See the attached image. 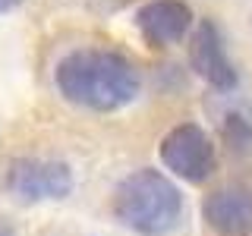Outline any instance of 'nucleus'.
<instances>
[{
    "label": "nucleus",
    "mask_w": 252,
    "mask_h": 236,
    "mask_svg": "<svg viewBox=\"0 0 252 236\" xmlns=\"http://www.w3.org/2000/svg\"><path fill=\"white\" fill-rule=\"evenodd\" d=\"M57 88L89 110H120L139 94V73L114 51H73L57 63Z\"/></svg>",
    "instance_id": "obj_1"
},
{
    "label": "nucleus",
    "mask_w": 252,
    "mask_h": 236,
    "mask_svg": "<svg viewBox=\"0 0 252 236\" xmlns=\"http://www.w3.org/2000/svg\"><path fill=\"white\" fill-rule=\"evenodd\" d=\"M114 214L142 236H164L183 214V195L158 170H136L114 192Z\"/></svg>",
    "instance_id": "obj_2"
},
{
    "label": "nucleus",
    "mask_w": 252,
    "mask_h": 236,
    "mask_svg": "<svg viewBox=\"0 0 252 236\" xmlns=\"http://www.w3.org/2000/svg\"><path fill=\"white\" fill-rule=\"evenodd\" d=\"M161 164L173 170L186 183H205L215 173L218 154L211 145L208 132L195 123H183L177 129H170L161 142Z\"/></svg>",
    "instance_id": "obj_3"
},
{
    "label": "nucleus",
    "mask_w": 252,
    "mask_h": 236,
    "mask_svg": "<svg viewBox=\"0 0 252 236\" xmlns=\"http://www.w3.org/2000/svg\"><path fill=\"white\" fill-rule=\"evenodd\" d=\"M22 0H0V13H10L13 6H19Z\"/></svg>",
    "instance_id": "obj_9"
},
{
    "label": "nucleus",
    "mask_w": 252,
    "mask_h": 236,
    "mask_svg": "<svg viewBox=\"0 0 252 236\" xmlns=\"http://www.w3.org/2000/svg\"><path fill=\"white\" fill-rule=\"evenodd\" d=\"M139 31L152 47H170L183 41L192 26V10L183 0H152L139 10Z\"/></svg>",
    "instance_id": "obj_5"
},
{
    "label": "nucleus",
    "mask_w": 252,
    "mask_h": 236,
    "mask_svg": "<svg viewBox=\"0 0 252 236\" xmlns=\"http://www.w3.org/2000/svg\"><path fill=\"white\" fill-rule=\"evenodd\" d=\"M202 211L208 227L220 236H246L252 230V195L240 186L211 192Z\"/></svg>",
    "instance_id": "obj_6"
},
{
    "label": "nucleus",
    "mask_w": 252,
    "mask_h": 236,
    "mask_svg": "<svg viewBox=\"0 0 252 236\" xmlns=\"http://www.w3.org/2000/svg\"><path fill=\"white\" fill-rule=\"evenodd\" d=\"M189 57H192L195 73L208 85H215L218 91H230L236 85V73H233L230 60H227V54H224V44H220V35H218L215 22H202V26L195 29Z\"/></svg>",
    "instance_id": "obj_7"
},
{
    "label": "nucleus",
    "mask_w": 252,
    "mask_h": 236,
    "mask_svg": "<svg viewBox=\"0 0 252 236\" xmlns=\"http://www.w3.org/2000/svg\"><path fill=\"white\" fill-rule=\"evenodd\" d=\"M0 236H16V227L6 217H0Z\"/></svg>",
    "instance_id": "obj_8"
},
{
    "label": "nucleus",
    "mask_w": 252,
    "mask_h": 236,
    "mask_svg": "<svg viewBox=\"0 0 252 236\" xmlns=\"http://www.w3.org/2000/svg\"><path fill=\"white\" fill-rule=\"evenodd\" d=\"M6 189L22 202H47L63 199L73 189V173L63 161L47 157H19L6 173Z\"/></svg>",
    "instance_id": "obj_4"
}]
</instances>
